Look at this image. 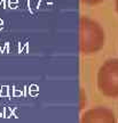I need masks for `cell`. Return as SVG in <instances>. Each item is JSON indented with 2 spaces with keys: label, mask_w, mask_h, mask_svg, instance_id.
I'll list each match as a JSON object with an SVG mask.
<instances>
[{
  "label": "cell",
  "mask_w": 118,
  "mask_h": 123,
  "mask_svg": "<svg viewBox=\"0 0 118 123\" xmlns=\"http://www.w3.org/2000/svg\"><path fill=\"white\" fill-rule=\"evenodd\" d=\"M96 87L107 98H118V58H109L100 66Z\"/></svg>",
  "instance_id": "7a4b0ae2"
},
{
  "label": "cell",
  "mask_w": 118,
  "mask_h": 123,
  "mask_svg": "<svg viewBox=\"0 0 118 123\" xmlns=\"http://www.w3.org/2000/svg\"><path fill=\"white\" fill-rule=\"evenodd\" d=\"M104 0H81V2L85 5H88V6H96V5L103 2Z\"/></svg>",
  "instance_id": "277c9868"
},
{
  "label": "cell",
  "mask_w": 118,
  "mask_h": 123,
  "mask_svg": "<svg viewBox=\"0 0 118 123\" xmlns=\"http://www.w3.org/2000/svg\"><path fill=\"white\" fill-rule=\"evenodd\" d=\"M80 123H117V119L110 108L104 106H96L84 112Z\"/></svg>",
  "instance_id": "3957f363"
},
{
  "label": "cell",
  "mask_w": 118,
  "mask_h": 123,
  "mask_svg": "<svg viewBox=\"0 0 118 123\" xmlns=\"http://www.w3.org/2000/svg\"><path fill=\"white\" fill-rule=\"evenodd\" d=\"M105 44V31L94 18L81 16L79 21V50L85 56L97 54Z\"/></svg>",
  "instance_id": "6da1fadb"
},
{
  "label": "cell",
  "mask_w": 118,
  "mask_h": 123,
  "mask_svg": "<svg viewBox=\"0 0 118 123\" xmlns=\"http://www.w3.org/2000/svg\"><path fill=\"white\" fill-rule=\"evenodd\" d=\"M115 8H116V12L118 14V0H116V2H115Z\"/></svg>",
  "instance_id": "5b68a950"
}]
</instances>
